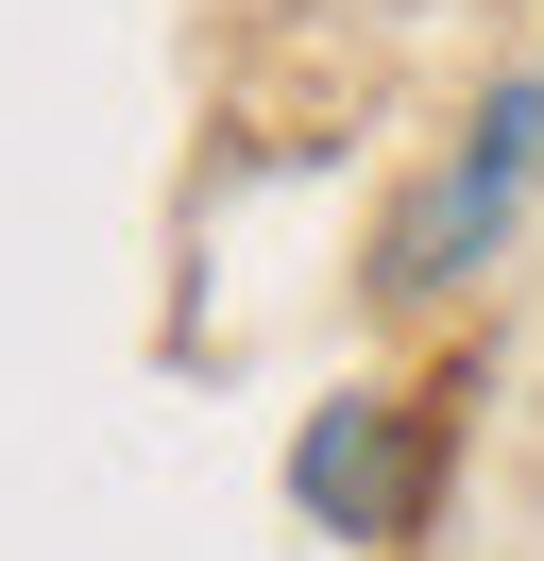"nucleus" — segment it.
Listing matches in <instances>:
<instances>
[{
    "instance_id": "1",
    "label": "nucleus",
    "mask_w": 544,
    "mask_h": 561,
    "mask_svg": "<svg viewBox=\"0 0 544 561\" xmlns=\"http://www.w3.org/2000/svg\"><path fill=\"white\" fill-rule=\"evenodd\" d=\"M528 205H544V69H494L460 103V137L408 171V205L374 221V307L392 323L476 307V289L510 273V239H528Z\"/></svg>"
},
{
    "instance_id": "2",
    "label": "nucleus",
    "mask_w": 544,
    "mask_h": 561,
    "mask_svg": "<svg viewBox=\"0 0 544 561\" xmlns=\"http://www.w3.org/2000/svg\"><path fill=\"white\" fill-rule=\"evenodd\" d=\"M426 477H442V425L408 391H324L290 443V493L324 511V545H408L426 527Z\"/></svg>"
}]
</instances>
